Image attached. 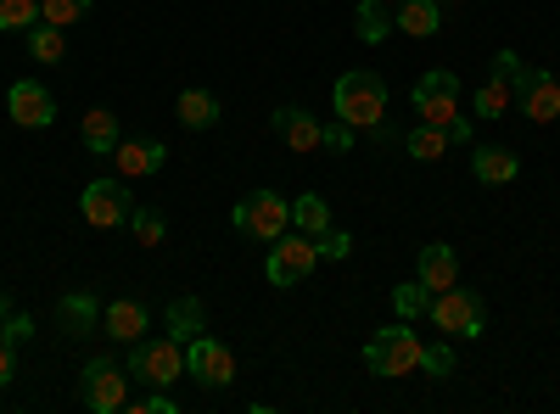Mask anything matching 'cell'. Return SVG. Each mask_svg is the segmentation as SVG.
<instances>
[{
	"instance_id": "cell-5",
	"label": "cell",
	"mask_w": 560,
	"mask_h": 414,
	"mask_svg": "<svg viewBox=\"0 0 560 414\" xmlns=\"http://www.w3.org/2000/svg\"><path fill=\"white\" fill-rule=\"evenodd\" d=\"M124 364L118 358H90L84 364V376H79V403L90 409V414H113V409H124L129 403V392H124Z\"/></svg>"
},
{
	"instance_id": "cell-39",
	"label": "cell",
	"mask_w": 560,
	"mask_h": 414,
	"mask_svg": "<svg viewBox=\"0 0 560 414\" xmlns=\"http://www.w3.org/2000/svg\"><path fill=\"white\" fill-rule=\"evenodd\" d=\"M493 73H499V79H516V73H522V57H516V51H499V57H493Z\"/></svg>"
},
{
	"instance_id": "cell-12",
	"label": "cell",
	"mask_w": 560,
	"mask_h": 414,
	"mask_svg": "<svg viewBox=\"0 0 560 414\" xmlns=\"http://www.w3.org/2000/svg\"><path fill=\"white\" fill-rule=\"evenodd\" d=\"M7 113H12V123H23V129L57 123V102H51V90H45L39 79H18V84L7 90Z\"/></svg>"
},
{
	"instance_id": "cell-8",
	"label": "cell",
	"mask_w": 560,
	"mask_h": 414,
	"mask_svg": "<svg viewBox=\"0 0 560 414\" xmlns=\"http://www.w3.org/2000/svg\"><path fill=\"white\" fill-rule=\"evenodd\" d=\"M432 319H438V331H448L459 342H477L482 336V297L465 286H448L432 297Z\"/></svg>"
},
{
	"instance_id": "cell-28",
	"label": "cell",
	"mask_w": 560,
	"mask_h": 414,
	"mask_svg": "<svg viewBox=\"0 0 560 414\" xmlns=\"http://www.w3.org/2000/svg\"><path fill=\"white\" fill-rule=\"evenodd\" d=\"M448 152V134L438 129V123H415L409 129V157H420V163H438Z\"/></svg>"
},
{
	"instance_id": "cell-13",
	"label": "cell",
	"mask_w": 560,
	"mask_h": 414,
	"mask_svg": "<svg viewBox=\"0 0 560 414\" xmlns=\"http://www.w3.org/2000/svg\"><path fill=\"white\" fill-rule=\"evenodd\" d=\"M269 129H275L292 152H319V118H314L308 107H275Z\"/></svg>"
},
{
	"instance_id": "cell-4",
	"label": "cell",
	"mask_w": 560,
	"mask_h": 414,
	"mask_svg": "<svg viewBox=\"0 0 560 414\" xmlns=\"http://www.w3.org/2000/svg\"><path fill=\"white\" fill-rule=\"evenodd\" d=\"M230 224L242 229V236H258V241H280L292 224V202L280 191H253L247 202H236V213H230Z\"/></svg>"
},
{
	"instance_id": "cell-21",
	"label": "cell",
	"mask_w": 560,
	"mask_h": 414,
	"mask_svg": "<svg viewBox=\"0 0 560 414\" xmlns=\"http://www.w3.org/2000/svg\"><path fill=\"white\" fill-rule=\"evenodd\" d=\"M393 28H398V23H393V12H387V0H359V12H353V34H359L364 45H382Z\"/></svg>"
},
{
	"instance_id": "cell-32",
	"label": "cell",
	"mask_w": 560,
	"mask_h": 414,
	"mask_svg": "<svg viewBox=\"0 0 560 414\" xmlns=\"http://www.w3.org/2000/svg\"><path fill=\"white\" fill-rule=\"evenodd\" d=\"M420 370H427L432 381H443V376L454 370V347H448V342H438V347H420Z\"/></svg>"
},
{
	"instance_id": "cell-36",
	"label": "cell",
	"mask_w": 560,
	"mask_h": 414,
	"mask_svg": "<svg viewBox=\"0 0 560 414\" xmlns=\"http://www.w3.org/2000/svg\"><path fill=\"white\" fill-rule=\"evenodd\" d=\"M0 336H7L12 347H18V342H28V336H34V319H28V314H7V326H0Z\"/></svg>"
},
{
	"instance_id": "cell-37",
	"label": "cell",
	"mask_w": 560,
	"mask_h": 414,
	"mask_svg": "<svg viewBox=\"0 0 560 414\" xmlns=\"http://www.w3.org/2000/svg\"><path fill=\"white\" fill-rule=\"evenodd\" d=\"M443 134H448V146H471V141H477V129H471V118H465V113H459Z\"/></svg>"
},
{
	"instance_id": "cell-31",
	"label": "cell",
	"mask_w": 560,
	"mask_h": 414,
	"mask_svg": "<svg viewBox=\"0 0 560 414\" xmlns=\"http://www.w3.org/2000/svg\"><path fill=\"white\" fill-rule=\"evenodd\" d=\"M39 17L57 28H73L79 17H90V0H39Z\"/></svg>"
},
{
	"instance_id": "cell-3",
	"label": "cell",
	"mask_w": 560,
	"mask_h": 414,
	"mask_svg": "<svg viewBox=\"0 0 560 414\" xmlns=\"http://www.w3.org/2000/svg\"><path fill=\"white\" fill-rule=\"evenodd\" d=\"M364 364H370V376H387V381L415 376L420 370V336L409 326H387L364 342Z\"/></svg>"
},
{
	"instance_id": "cell-15",
	"label": "cell",
	"mask_w": 560,
	"mask_h": 414,
	"mask_svg": "<svg viewBox=\"0 0 560 414\" xmlns=\"http://www.w3.org/2000/svg\"><path fill=\"white\" fill-rule=\"evenodd\" d=\"M113 163H118L124 179H147V174H158L168 163V146H158V141H118Z\"/></svg>"
},
{
	"instance_id": "cell-35",
	"label": "cell",
	"mask_w": 560,
	"mask_h": 414,
	"mask_svg": "<svg viewBox=\"0 0 560 414\" xmlns=\"http://www.w3.org/2000/svg\"><path fill=\"white\" fill-rule=\"evenodd\" d=\"M135 414H179V403H174V398H168L163 387H152L147 398H140V403H135Z\"/></svg>"
},
{
	"instance_id": "cell-25",
	"label": "cell",
	"mask_w": 560,
	"mask_h": 414,
	"mask_svg": "<svg viewBox=\"0 0 560 414\" xmlns=\"http://www.w3.org/2000/svg\"><path fill=\"white\" fill-rule=\"evenodd\" d=\"M471 107H477V118H504V107H516V90H510V79H488L477 96H471Z\"/></svg>"
},
{
	"instance_id": "cell-38",
	"label": "cell",
	"mask_w": 560,
	"mask_h": 414,
	"mask_svg": "<svg viewBox=\"0 0 560 414\" xmlns=\"http://www.w3.org/2000/svg\"><path fill=\"white\" fill-rule=\"evenodd\" d=\"M12 376H18V353H12V342H7V336H0V387H7Z\"/></svg>"
},
{
	"instance_id": "cell-23",
	"label": "cell",
	"mask_w": 560,
	"mask_h": 414,
	"mask_svg": "<svg viewBox=\"0 0 560 414\" xmlns=\"http://www.w3.org/2000/svg\"><path fill=\"white\" fill-rule=\"evenodd\" d=\"M163 319H168V336H174V342L202 336V303H197V297H174Z\"/></svg>"
},
{
	"instance_id": "cell-16",
	"label": "cell",
	"mask_w": 560,
	"mask_h": 414,
	"mask_svg": "<svg viewBox=\"0 0 560 414\" xmlns=\"http://www.w3.org/2000/svg\"><path fill=\"white\" fill-rule=\"evenodd\" d=\"M79 141H84V152L113 157V152H118V113H113V107H90L84 123H79Z\"/></svg>"
},
{
	"instance_id": "cell-33",
	"label": "cell",
	"mask_w": 560,
	"mask_h": 414,
	"mask_svg": "<svg viewBox=\"0 0 560 414\" xmlns=\"http://www.w3.org/2000/svg\"><path fill=\"white\" fill-rule=\"evenodd\" d=\"M319 146L325 152H353V123H319Z\"/></svg>"
},
{
	"instance_id": "cell-26",
	"label": "cell",
	"mask_w": 560,
	"mask_h": 414,
	"mask_svg": "<svg viewBox=\"0 0 560 414\" xmlns=\"http://www.w3.org/2000/svg\"><path fill=\"white\" fill-rule=\"evenodd\" d=\"M28 57H34V62H62V57H68L62 28H57V23H34V28H28Z\"/></svg>"
},
{
	"instance_id": "cell-9",
	"label": "cell",
	"mask_w": 560,
	"mask_h": 414,
	"mask_svg": "<svg viewBox=\"0 0 560 414\" xmlns=\"http://www.w3.org/2000/svg\"><path fill=\"white\" fill-rule=\"evenodd\" d=\"M314 263H319L314 236H280V241L269 247L264 274H269V286H298V281H308V274H314Z\"/></svg>"
},
{
	"instance_id": "cell-2",
	"label": "cell",
	"mask_w": 560,
	"mask_h": 414,
	"mask_svg": "<svg viewBox=\"0 0 560 414\" xmlns=\"http://www.w3.org/2000/svg\"><path fill=\"white\" fill-rule=\"evenodd\" d=\"M124 370L140 376L147 387H174L185 376V342H174L168 331L163 336H140V342H129Z\"/></svg>"
},
{
	"instance_id": "cell-7",
	"label": "cell",
	"mask_w": 560,
	"mask_h": 414,
	"mask_svg": "<svg viewBox=\"0 0 560 414\" xmlns=\"http://www.w3.org/2000/svg\"><path fill=\"white\" fill-rule=\"evenodd\" d=\"M415 113H420V123L448 129V123L459 118V79H454L448 68L420 73V79H415Z\"/></svg>"
},
{
	"instance_id": "cell-27",
	"label": "cell",
	"mask_w": 560,
	"mask_h": 414,
	"mask_svg": "<svg viewBox=\"0 0 560 414\" xmlns=\"http://www.w3.org/2000/svg\"><path fill=\"white\" fill-rule=\"evenodd\" d=\"M292 224L303 229V236H325V229H331V208H325V197H298L292 202Z\"/></svg>"
},
{
	"instance_id": "cell-30",
	"label": "cell",
	"mask_w": 560,
	"mask_h": 414,
	"mask_svg": "<svg viewBox=\"0 0 560 414\" xmlns=\"http://www.w3.org/2000/svg\"><path fill=\"white\" fill-rule=\"evenodd\" d=\"M39 23V0H0V34H12V28H34Z\"/></svg>"
},
{
	"instance_id": "cell-6",
	"label": "cell",
	"mask_w": 560,
	"mask_h": 414,
	"mask_svg": "<svg viewBox=\"0 0 560 414\" xmlns=\"http://www.w3.org/2000/svg\"><path fill=\"white\" fill-rule=\"evenodd\" d=\"M79 213H84V224H96V229L129 224L135 197H129V186H124V174H118V179H90V186L79 191Z\"/></svg>"
},
{
	"instance_id": "cell-22",
	"label": "cell",
	"mask_w": 560,
	"mask_h": 414,
	"mask_svg": "<svg viewBox=\"0 0 560 414\" xmlns=\"http://www.w3.org/2000/svg\"><path fill=\"white\" fill-rule=\"evenodd\" d=\"M174 113H179L185 129H213L219 123V96L213 90H185V96L174 102Z\"/></svg>"
},
{
	"instance_id": "cell-24",
	"label": "cell",
	"mask_w": 560,
	"mask_h": 414,
	"mask_svg": "<svg viewBox=\"0 0 560 414\" xmlns=\"http://www.w3.org/2000/svg\"><path fill=\"white\" fill-rule=\"evenodd\" d=\"M432 286L427 281H420V274H415V281H404V286H393V308H398V319H420V314H432Z\"/></svg>"
},
{
	"instance_id": "cell-20",
	"label": "cell",
	"mask_w": 560,
	"mask_h": 414,
	"mask_svg": "<svg viewBox=\"0 0 560 414\" xmlns=\"http://www.w3.org/2000/svg\"><path fill=\"white\" fill-rule=\"evenodd\" d=\"M393 23H398L404 34H415V39H432V34L443 28V7H438V0H398Z\"/></svg>"
},
{
	"instance_id": "cell-14",
	"label": "cell",
	"mask_w": 560,
	"mask_h": 414,
	"mask_svg": "<svg viewBox=\"0 0 560 414\" xmlns=\"http://www.w3.org/2000/svg\"><path fill=\"white\" fill-rule=\"evenodd\" d=\"M102 331L113 342H140L147 336V303H135V297H113L107 314H102Z\"/></svg>"
},
{
	"instance_id": "cell-17",
	"label": "cell",
	"mask_w": 560,
	"mask_h": 414,
	"mask_svg": "<svg viewBox=\"0 0 560 414\" xmlns=\"http://www.w3.org/2000/svg\"><path fill=\"white\" fill-rule=\"evenodd\" d=\"M415 274H420V281H427L432 292H448V286H459V258H454L443 241H432V247H420Z\"/></svg>"
},
{
	"instance_id": "cell-18",
	"label": "cell",
	"mask_w": 560,
	"mask_h": 414,
	"mask_svg": "<svg viewBox=\"0 0 560 414\" xmlns=\"http://www.w3.org/2000/svg\"><path fill=\"white\" fill-rule=\"evenodd\" d=\"M471 168H477L482 186H510V179L522 174V157L510 152V146H477L471 152Z\"/></svg>"
},
{
	"instance_id": "cell-10",
	"label": "cell",
	"mask_w": 560,
	"mask_h": 414,
	"mask_svg": "<svg viewBox=\"0 0 560 414\" xmlns=\"http://www.w3.org/2000/svg\"><path fill=\"white\" fill-rule=\"evenodd\" d=\"M185 376H197L202 387H230L236 381V353H230L219 336H191L185 342Z\"/></svg>"
},
{
	"instance_id": "cell-29",
	"label": "cell",
	"mask_w": 560,
	"mask_h": 414,
	"mask_svg": "<svg viewBox=\"0 0 560 414\" xmlns=\"http://www.w3.org/2000/svg\"><path fill=\"white\" fill-rule=\"evenodd\" d=\"M129 229H135V241H140V247H163L168 218H163L158 208H135V213H129Z\"/></svg>"
},
{
	"instance_id": "cell-1",
	"label": "cell",
	"mask_w": 560,
	"mask_h": 414,
	"mask_svg": "<svg viewBox=\"0 0 560 414\" xmlns=\"http://www.w3.org/2000/svg\"><path fill=\"white\" fill-rule=\"evenodd\" d=\"M337 118L353 129H376L387 118V84L376 73H342L337 79V96H331Z\"/></svg>"
},
{
	"instance_id": "cell-11",
	"label": "cell",
	"mask_w": 560,
	"mask_h": 414,
	"mask_svg": "<svg viewBox=\"0 0 560 414\" xmlns=\"http://www.w3.org/2000/svg\"><path fill=\"white\" fill-rule=\"evenodd\" d=\"M510 90H516V107H522L533 123L560 118V84H555L549 73H538V68H527V62H522V73L510 79Z\"/></svg>"
},
{
	"instance_id": "cell-34",
	"label": "cell",
	"mask_w": 560,
	"mask_h": 414,
	"mask_svg": "<svg viewBox=\"0 0 560 414\" xmlns=\"http://www.w3.org/2000/svg\"><path fill=\"white\" fill-rule=\"evenodd\" d=\"M314 247H319V258L342 263V258L353 252V236H342V229H325V236H314Z\"/></svg>"
},
{
	"instance_id": "cell-40",
	"label": "cell",
	"mask_w": 560,
	"mask_h": 414,
	"mask_svg": "<svg viewBox=\"0 0 560 414\" xmlns=\"http://www.w3.org/2000/svg\"><path fill=\"white\" fill-rule=\"evenodd\" d=\"M7 314H12V303H7V297H0V326H7Z\"/></svg>"
},
{
	"instance_id": "cell-19",
	"label": "cell",
	"mask_w": 560,
	"mask_h": 414,
	"mask_svg": "<svg viewBox=\"0 0 560 414\" xmlns=\"http://www.w3.org/2000/svg\"><path fill=\"white\" fill-rule=\"evenodd\" d=\"M57 319H62L68 336H90V331L102 326V303L90 297V292H68V297L57 303Z\"/></svg>"
}]
</instances>
